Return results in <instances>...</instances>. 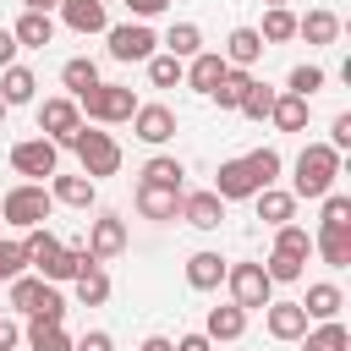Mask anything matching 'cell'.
Instances as JSON below:
<instances>
[{"mask_svg": "<svg viewBox=\"0 0 351 351\" xmlns=\"http://www.w3.org/2000/svg\"><path fill=\"white\" fill-rule=\"evenodd\" d=\"M22 269H27V252H22V241L0 236V280H16Z\"/></svg>", "mask_w": 351, "mask_h": 351, "instance_id": "ee69618b", "label": "cell"}, {"mask_svg": "<svg viewBox=\"0 0 351 351\" xmlns=\"http://www.w3.org/2000/svg\"><path fill=\"white\" fill-rule=\"evenodd\" d=\"M263 329H269L274 340H302V335H307L302 302H269V307H263Z\"/></svg>", "mask_w": 351, "mask_h": 351, "instance_id": "2e32d148", "label": "cell"}, {"mask_svg": "<svg viewBox=\"0 0 351 351\" xmlns=\"http://www.w3.org/2000/svg\"><path fill=\"white\" fill-rule=\"evenodd\" d=\"M302 351H351V335H346V324H340V318H324L318 329H307V335H302Z\"/></svg>", "mask_w": 351, "mask_h": 351, "instance_id": "f546056e", "label": "cell"}, {"mask_svg": "<svg viewBox=\"0 0 351 351\" xmlns=\"http://www.w3.org/2000/svg\"><path fill=\"white\" fill-rule=\"evenodd\" d=\"M27 346H33V351H71V335H66V324L27 318Z\"/></svg>", "mask_w": 351, "mask_h": 351, "instance_id": "836d02e7", "label": "cell"}, {"mask_svg": "<svg viewBox=\"0 0 351 351\" xmlns=\"http://www.w3.org/2000/svg\"><path fill=\"white\" fill-rule=\"evenodd\" d=\"M137 214H143V219H176V214H181V186L137 181Z\"/></svg>", "mask_w": 351, "mask_h": 351, "instance_id": "4fadbf2b", "label": "cell"}, {"mask_svg": "<svg viewBox=\"0 0 351 351\" xmlns=\"http://www.w3.org/2000/svg\"><path fill=\"white\" fill-rule=\"evenodd\" d=\"M77 159H82V176H93V181H104V176H115L121 170V143L110 137V132H88V121L77 126Z\"/></svg>", "mask_w": 351, "mask_h": 351, "instance_id": "5b68a950", "label": "cell"}, {"mask_svg": "<svg viewBox=\"0 0 351 351\" xmlns=\"http://www.w3.org/2000/svg\"><path fill=\"white\" fill-rule=\"evenodd\" d=\"M203 335H208V340H241V335H247V313H241L236 302H225V307H208V324H203Z\"/></svg>", "mask_w": 351, "mask_h": 351, "instance_id": "484cf974", "label": "cell"}, {"mask_svg": "<svg viewBox=\"0 0 351 351\" xmlns=\"http://www.w3.org/2000/svg\"><path fill=\"white\" fill-rule=\"evenodd\" d=\"M225 285H230V302H236L241 313L274 302V280L263 274V263H230V269H225Z\"/></svg>", "mask_w": 351, "mask_h": 351, "instance_id": "8992f818", "label": "cell"}, {"mask_svg": "<svg viewBox=\"0 0 351 351\" xmlns=\"http://www.w3.org/2000/svg\"><path fill=\"white\" fill-rule=\"evenodd\" d=\"M252 203H258V219H263V225H291V219H296V197L280 192V186L252 192Z\"/></svg>", "mask_w": 351, "mask_h": 351, "instance_id": "d4e9b609", "label": "cell"}, {"mask_svg": "<svg viewBox=\"0 0 351 351\" xmlns=\"http://www.w3.org/2000/svg\"><path fill=\"white\" fill-rule=\"evenodd\" d=\"M5 285H11V307H16V313L44 318V324H60V318H66V296H60L55 280H44V274H16V280H5Z\"/></svg>", "mask_w": 351, "mask_h": 351, "instance_id": "7a4b0ae2", "label": "cell"}, {"mask_svg": "<svg viewBox=\"0 0 351 351\" xmlns=\"http://www.w3.org/2000/svg\"><path fill=\"white\" fill-rule=\"evenodd\" d=\"M88 252H93L99 263L121 258V252H126V219H121V214H99L93 230H88Z\"/></svg>", "mask_w": 351, "mask_h": 351, "instance_id": "7c38bea8", "label": "cell"}, {"mask_svg": "<svg viewBox=\"0 0 351 351\" xmlns=\"http://www.w3.org/2000/svg\"><path fill=\"white\" fill-rule=\"evenodd\" d=\"M49 208H55V197H49L44 181H16V186L0 197V219H5L11 230H33V225H44Z\"/></svg>", "mask_w": 351, "mask_h": 351, "instance_id": "3957f363", "label": "cell"}, {"mask_svg": "<svg viewBox=\"0 0 351 351\" xmlns=\"http://www.w3.org/2000/svg\"><path fill=\"white\" fill-rule=\"evenodd\" d=\"M11 170H16V176H27V181L55 176V170H60V148H55L49 137H27V143H16V148H11Z\"/></svg>", "mask_w": 351, "mask_h": 351, "instance_id": "ba28073f", "label": "cell"}, {"mask_svg": "<svg viewBox=\"0 0 351 351\" xmlns=\"http://www.w3.org/2000/svg\"><path fill=\"white\" fill-rule=\"evenodd\" d=\"M181 219L192 230H219L225 225V197L208 186V192H181Z\"/></svg>", "mask_w": 351, "mask_h": 351, "instance_id": "8fae6325", "label": "cell"}, {"mask_svg": "<svg viewBox=\"0 0 351 351\" xmlns=\"http://www.w3.org/2000/svg\"><path fill=\"white\" fill-rule=\"evenodd\" d=\"M247 159V170L258 176V186H274V176H280V154L274 148H252V154H241Z\"/></svg>", "mask_w": 351, "mask_h": 351, "instance_id": "b9f144b4", "label": "cell"}, {"mask_svg": "<svg viewBox=\"0 0 351 351\" xmlns=\"http://www.w3.org/2000/svg\"><path fill=\"white\" fill-rule=\"evenodd\" d=\"M60 247H66V241H60L55 230H44V225H33V230H22V252H27V263H33V269H38L44 280H49V269H55V258H60Z\"/></svg>", "mask_w": 351, "mask_h": 351, "instance_id": "ac0fdd59", "label": "cell"}, {"mask_svg": "<svg viewBox=\"0 0 351 351\" xmlns=\"http://www.w3.org/2000/svg\"><path fill=\"white\" fill-rule=\"evenodd\" d=\"M165 5H170V0H126V11H132L137 22H148V16H159Z\"/></svg>", "mask_w": 351, "mask_h": 351, "instance_id": "c3c4849f", "label": "cell"}, {"mask_svg": "<svg viewBox=\"0 0 351 351\" xmlns=\"http://www.w3.org/2000/svg\"><path fill=\"white\" fill-rule=\"evenodd\" d=\"M269 121H274L280 132H302V126H307V99H302V93H274Z\"/></svg>", "mask_w": 351, "mask_h": 351, "instance_id": "4dcf8cb0", "label": "cell"}, {"mask_svg": "<svg viewBox=\"0 0 351 351\" xmlns=\"http://www.w3.org/2000/svg\"><path fill=\"white\" fill-rule=\"evenodd\" d=\"M225 269H230V263H225L219 252H192V258H186V285H192V291H219V285H225Z\"/></svg>", "mask_w": 351, "mask_h": 351, "instance_id": "603a6c76", "label": "cell"}, {"mask_svg": "<svg viewBox=\"0 0 351 351\" xmlns=\"http://www.w3.org/2000/svg\"><path fill=\"white\" fill-rule=\"evenodd\" d=\"M176 351H214V340H208V335H181Z\"/></svg>", "mask_w": 351, "mask_h": 351, "instance_id": "681fc988", "label": "cell"}, {"mask_svg": "<svg viewBox=\"0 0 351 351\" xmlns=\"http://www.w3.org/2000/svg\"><path fill=\"white\" fill-rule=\"evenodd\" d=\"M143 351H176V340H170V335H148V340H143Z\"/></svg>", "mask_w": 351, "mask_h": 351, "instance_id": "f5cc1de1", "label": "cell"}, {"mask_svg": "<svg viewBox=\"0 0 351 351\" xmlns=\"http://www.w3.org/2000/svg\"><path fill=\"white\" fill-rule=\"evenodd\" d=\"M263 5H285V0H263Z\"/></svg>", "mask_w": 351, "mask_h": 351, "instance_id": "9f6ffc18", "label": "cell"}, {"mask_svg": "<svg viewBox=\"0 0 351 351\" xmlns=\"http://www.w3.org/2000/svg\"><path fill=\"white\" fill-rule=\"evenodd\" d=\"M77 302H82V307H104V302H110V274H104L99 263H88V269L77 274Z\"/></svg>", "mask_w": 351, "mask_h": 351, "instance_id": "d6a6232c", "label": "cell"}, {"mask_svg": "<svg viewBox=\"0 0 351 351\" xmlns=\"http://www.w3.org/2000/svg\"><path fill=\"white\" fill-rule=\"evenodd\" d=\"M16 60V38H11V27H0V71Z\"/></svg>", "mask_w": 351, "mask_h": 351, "instance_id": "816d5d0a", "label": "cell"}, {"mask_svg": "<svg viewBox=\"0 0 351 351\" xmlns=\"http://www.w3.org/2000/svg\"><path fill=\"white\" fill-rule=\"evenodd\" d=\"M22 340V329H16V318H0V351H11Z\"/></svg>", "mask_w": 351, "mask_h": 351, "instance_id": "f907efd6", "label": "cell"}, {"mask_svg": "<svg viewBox=\"0 0 351 351\" xmlns=\"http://www.w3.org/2000/svg\"><path fill=\"white\" fill-rule=\"evenodd\" d=\"M318 225H351V197L346 192H324V219Z\"/></svg>", "mask_w": 351, "mask_h": 351, "instance_id": "f6af8a7d", "label": "cell"}, {"mask_svg": "<svg viewBox=\"0 0 351 351\" xmlns=\"http://www.w3.org/2000/svg\"><path fill=\"white\" fill-rule=\"evenodd\" d=\"M274 93H280V88H269V82H258V77H252L236 110H241L247 121H269V110H274Z\"/></svg>", "mask_w": 351, "mask_h": 351, "instance_id": "d590c367", "label": "cell"}, {"mask_svg": "<svg viewBox=\"0 0 351 351\" xmlns=\"http://www.w3.org/2000/svg\"><path fill=\"white\" fill-rule=\"evenodd\" d=\"M60 0H22V11H55Z\"/></svg>", "mask_w": 351, "mask_h": 351, "instance_id": "db71d44e", "label": "cell"}, {"mask_svg": "<svg viewBox=\"0 0 351 351\" xmlns=\"http://www.w3.org/2000/svg\"><path fill=\"white\" fill-rule=\"evenodd\" d=\"M104 38H110V60H148L154 55V27L148 22H121V27H104Z\"/></svg>", "mask_w": 351, "mask_h": 351, "instance_id": "9c48e42d", "label": "cell"}, {"mask_svg": "<svg viewBox=\"0 0 351 351\" xmlns=\"http://www.w3.org/2000/svg\"><path fill=\"white\" fill-rule=\"evenodd\" d=\"M274 252H285V258H302V263H307L313 236H307L302 225H274Z\"/></svg>", "mask_w": 351, "mask_h": 351, "instance_id": "f35d334b", "label": "cell"}, {"mask_svg": "<svg viewBox=\"0 0 351 351\" xmlns=\"http://www.w3.org/2000/svg\"><path fill=\"white\" fill-rule=\"evenodd\" d=\"M335 181H340V154H335L329 143H307V148L296 154L291 197H296V203H302V197H324V192H335Z\"/></svg>", "mask_w": 351, "mask_h": 351, "instance_id": "6da1fadb", "label": "cell"}, {"mask_svg": "<svg viewBox=\"0 0 351 351\" xmlns=\"http://www.w3.org/2000/svg\"><path fill=\"white\" fill-rule=\"evenodd\" d=\"M329 148H335V154H346V148H351V110H340V115H335V126H329Z\"/></svg>", "mask_w": 351, "mask_h": 351, "instance_id": "bcb514c9", "label": "cell"}, {"mask_svg": "<svg viewBox=\"0 0 351 351\" xmlns=\"http://www.w3.org/2000/svg\"><path fill=\"white\" fill-rule=\"evenodd\" d=\"M49 197L66 203V208H93L99 181H93V176H55V181H49Z\"/></svg>", "mask_w": 351, "mask_h": 351, "instance_id": "7402d4cb", "label": "cell"}, {"mask_svg": "<svg viewBox=\"0 0 351 351\" xmlns=\"http://www.w3.org/2000/svg\"><path fill=\"white\" fill-rule=\"evenodd\" d=\"M258 38H263V44H285V38H296V16H291V5H269Z\"/></svg>", "mask_w": 351, "mask_h": 351, "instance_id": "e575fe53", "label": "cell"}, {"mask_svg": "<svg viewBox=\"0 0 351 351\" xmlns=\"http://www.w3.org/2000/svg\"><path fill=\"white\" fill-rule=\"evenodd\" d=\"M263 49H269V44L258 38V27H230V38H225L219 55H225V66H241V71H247V66L263 60Z\"/></svg>", "mask_w": 351, "mask_h": 351, "instance_id": "d6986e66", "label": "cell"}, {"mask_svg": "<svg viewBox=\"0 0 351 351\" xmlns=\"http://www.w3.org/2000/svg\"><path fill=\"white\" fill-rule=\"evenodd\" d=\"M77 126H82V110H77V99H71V93H60V99H44V104H38V132H44L55 148H71V143H77Z\"/></svg>", "mask_w": 351, "mask_h": 351, "instance_id": "52a82bcc", "label": "cell"}, {"mask_svg": "<svg viewBox=\"0 0 351 351\" xmlns=\"http://www.w3.org/2000/svg\"><path fill=\"white\" fill-rule=\"evenodd\" d=\"M60 82H66V93H71V99H82V93H88V88H99L104 77H99V66H93L88 55H71V60L60 66Z\"/></svg>", "mask_w": 351, "mask_h": 351, "instance_id": "f1b7e54d", "label": "cell"}, {"mask_svg": "<svg viewBox=\"0 0 351 351\" xmlns=\"http://www.w3.org/2000/svg\"><path fill=\"white\" fill-rule=\"evenodd\" d=\"M143 181H159V186H181V181H186V165H181L176 154H154V159L143 165Z\"/></svg>", "mask_w": 351, "mask_h": 351, "instance_id": "74e56055", "label": "cell"}, {"mask_svg": "<svg viewBox=\"0 0 351 351\" xmlns=\"http://www.w3.org/2000/svg\"><path fill=\"white\" fill-rule=\"evenodd\" d=\"M186 77V60H176V55H148V82L154 88H176Z\"/></svg>", "mask_w": 351, "mask_h": 351, "instance_id": "ab89813d", "label": "cell"}, {"mask_svg": "<svg viewBox=\"0 0 351 351\" xmlns=\"http://www.w3.org/2000/svg\"><path fill=\"white\" fill-rule=\"evenodd\" d=\"M225 71H230V66H225V55H219V49H197V55L186 60V77H181V82H186V88H197V93L208 99V93L219 88V77H225Z\"/></svg>", "mask_w": 351, "mask_h": 351, "instance_id": "5bb4252c", "label": "cell"}, {"mask_svg": "<svg viewBox=\"0 0 351 351\" xmlns=\"http://www.w3.org/2000/svg\"><path fill=\"white\" fill-rule=\"evenodd\" d=\"M302 258H285V252H269V263H263V274L274 280V285H291V280H302Z\"/></svg>", "mask_w": 351, "mask_h": 351, "instance_id": "7bdbcfd3", "label": "cell"}, {"mask_svg": "<svg viewBox=\"0 0 351 351\" xmlns=\"http://www.w3.org/2000/svg\"><path fill=\"white\" fill-rule=\"evenodd\" d=\"M60 22L88 38V33H104L110 27V11H104V0H60Z\"/></svg>", "mask_w": 351, "mask_h": 351, "instance_id": "e0dca14e", "label": "cell"}, {"mask_svg": "<svg viewBox=\"0 0 351 351\" xmlns=\"http://www.w3.org/2000/svg\"><path fill=\"white\" fill-rule=\"evenodd\" d=\"M77 110H82L93 126H121V121H132L137 93H132L126 82H99V88H88V93L77 99Z\"/></svg>", "mask_w": 351, "mask_h": 351, "instance_id": "277c9868", "label": "cell"}, {"mask_svg": "<svg viewBox=\"0 0 351 351\" xmlns=\"http://www.w3.org/2000/svg\"><path fill=\"white\" fill-rule=\"evenodd\" d=\"M132 132H137V143L165 148V143L176 137V110H170V104H137V110H132Z\"/></svg>", "mask_w": 351, "mask_h": 351, "instance_id": "30bf717a", "label": "cell"}, {"mask_svg": "<svg viewBox=\"0 0 351 351\" xmlns=\"http://www.w3.org/2000/svg\"><path fill=\"white\" fill-rule=\"evenodd\" d=\"M296 38H307V44H335V38H340V16H335V11H307V16H296Z\"/></svg>", "mask_w": 351, "mask_h": 351, "instance_id": "83f0119b", "label": "cell"}, {"mask_svg": "<svg viewBox=\"0 0 351 351\" xmlns=\"http://www.w3.org/2000/svg\"><path fill=\"white\" fill-rule=\"evenodd\" d=\"M247 82H252V71H241V66H230V71L219 77V88H214L208 99H214L219 110H236V104H241V93H247Z\"/></svg>", "mask_w": 351, "mask_h": 351, "instance_id": "8d00e7d4", "label": "cell"}, {"mask_svg": "<svg viewBox=\"0 0 351 351\" xmlns=\"http://www.w3.org/2000/svg\"><path fill=\"white\" fill-rule=\"evenodd\" d=\"M11 38H16V49H44L55 38V16L49 11H22L16 27H11Z\"/></svg>", "mask_w": 351, "mask_h": 351, "instance_id": "44dd1931", "label": "cell"}, {"mask_svg": "<svg viewBox=\"0 0 351 351\" xmlns=\"http://www.w3.org/2000/svg\"><path fill=\"white\" fill-rule=\"evenodd\" d=\"M340 307H346V296H340V285H329V280H318V285H307V296H302V313H307V324H324V318H340Z\"/></svg>", "mask_w": 351, "mask_h": 351, "instance_id": "cb8c5ba5", "label": "cell"}, {"mask_svg": "<svg viewBox=\"0 0 351 351\" xmlns=\"http://www.w3.org/2000/svg\"><path fill=\"white\" fill-rule=\"evenodd\" d=\"M5 110H11V104H5V99H0V126H5Z\"/></svg>", "mask_w": 351, "mask_h": 351, "instance_id": "11a10c76", "label": "cell"}, {"mask_svg": "<svg viewBox=\"0 0 351 351\" xmlns=\"http://www.w3.org/2000/svg\"><path fill=\"white\" fill-rule=\"evenodd\" d=\"M313 252H318L329 269H346V263H351V225H318Z\"/></svg>", "mask_w": 351, "mask_h": 351, "instance_id": "ffe728a7", "label": "cell"}, {"mask_svg": "<svg viewBox=\"0 0 351 351\" xmlns=\"http://www.w3.org/2000/svg\"><path fill=\"white\" fill-rule=\"evenodd\" d=\"M214 192H219L225 203H236V197H252V192H263V186H258V176L247 170V159H225V165L214 170Z\"/></svg>", "mask_w": 351, "mask_h": 351, "instance_id": "9a60e30c", "label": "cell"}, {"mask_svg": "<svg viewBox=\"0 0 351 351\" xmlns=\"http://www.w3.org/2000/svg\"><path fill=\"white\" fill-rule=\"evenodd\" d=\"M324 88V66H291V77H285V93H302V99H313Z\"/></svg>", "mask_w": 351, "mask_h": 351, "instance_id": "60d3db41", "label": "cell"}, {"mask_svg": "<svg viewBox=\"0 0 351 351\" xmlns=\"http://www.w3.org/2000/svg\"><path fill=\"white\" fill-rule=\"evenodd\" d=\"M33 93H38V77L11 60V66L0 71V99H5V104H33Z\"/></svg>", "mask_w": 351, "mask_h": 351, "instance_id": "4316f807", "label": "cell"}, {"mask_svg": "<svg viewBox=\"0 0 351 351\" xmlns=\"http://www.w3.org/2000/svg\"><path fill=\"white\" fill-rule=\"evenodd\" d=\"M203 49V27L197 22H176L170 33H165V55H176V60H192Z\"/></svg>", "mask_w": 351, "mask_h": 351, "instance_id": "1f68e13d", "label": "cell"}, {"mask_svg": "<svg viewBox=\"0 0 351 351\" xmlns=\"http://www.w3.org/2000/svg\"><path fill=\"white\" fill-rule=\"evenodd\" d=\"M71 351H115V340H110L104 329H88L82 340H71Z\"/></svg>", "mask_w": 351, "mask_h": 351, "instance_id": "7dc6e473", "label": "cell"}]
</instances>
